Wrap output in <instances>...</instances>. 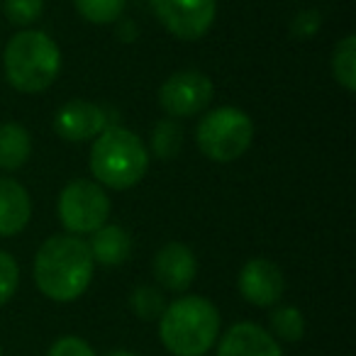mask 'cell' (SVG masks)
Wrapping results in <instances>:
<instances>
[{"label": "cell", "mask_w": 356, "mask_h": 356, "mask_svg": "<svg viewBox=\"0 0 356 356\" xmlns=\"http://www.w3.org/2000/svg\"><path fill=\"white\" fill-rule=\"evenodd\" d=\"M95 261L88 242L76 234H54L35 257V283L49 300L74 302L88 291Z\"/></svg>", "instance_id": "6da1fadb"}, {"label": "cell", "mask_w": 356, "mask_h": 356, "mask_svg": "<svg viewBox=\"0 0 356 356\" xmlns=\"http://www.w3.org/2000/svg\"><path fill=\"white\" fill-rule=\"evenodd\" d=\"M220 337V312L208 298L184 296L159 317V339L173 356H203Z\"/></svg>", "instance_id": "7a4b0ae2"}, {"label": "cell", "mask_w": 356, "mask_h": 356, "mask_svg": "<svg viewBox=\"0 0 356 356\" xmlns=\"http://www.w3.org/2000/svg\"><path fill=\"white\" fill-rule=\"evenodd\" d=\"M6 79L20 93H42L61 71V49L47 32L22 30L10 37L3 51Z\"/></svg>", "instance_id": "3957f363"}, {"label": "cell", "mask_w": 356, "mask_h": 356, "mask_svg": "<svg viewBox=\"0 0 356 356\" xmlns=\"http://www.w3.org/2000/svg\"><path fill=\"white\" fill-rule=\"evenodd\" d=\"M149 168L144 142L127 127H105L90 147V171L95 184L113 191L137 186Z\"/></svg>", "instance_id": "277c9868"}, {"label": "cell", "mask_w": 356, "mask_h": 356, "mask_svg": "<svg viewBox=\"0 0 356 356\" xmlns=\"http://www.w3.org/2000/svg\"><path fill=\"white\" fill-rule=\"evenodd\" d=\"M254 122L244 110L225 105L210 110L195 129L198 149L215 163H232L252 147Z\"/></svg>", "instance_id": "5b68a950"}, {"label": "cell", "mask_w": 356, "mask_h": 356, "mask_svg": "<svg viewBox=\"0 0 356 356\" xmlns=\"http://www.w3.org/2000/svg\"><path fill=\"white\" fill-rule=\"evenodd\" d=\"M59 222L69 234H93L98 227H103L110 218V198L105 188L95 181H71L59 193L56 203Z\"/></svg>", "instance_id": "8992f818"}, {"label": "cell", "mask_w": 356, "mask_h": 356, "mask_svg": "<svg viewBox=\"0 0 356 356\" xmlns=\"http://www.w3.org/2000/svg\"><path fill=\"white\" fill-rule=\"evenodd\" d=\"M215 86L203 71H176L159 88V105L168 118H193L210 105Z\"/></svg>", "instance_id": "52a82bcc"}, {"label": "cell", "mask_w": 356, "mask_h": 356, "mask_svg": "<svg viewBox=\"0 0 356 356\" xmlns=\"http://www.w3.org/2000/svg\"><path fill=\"white\" fill-rule=\"evenodd\" d=\"M154 15L173 37L195 42L210 32L218 15V0H149Z\"/></svg>", "instance_id": "ba28073f"}, {"label": "cell", "mask_w": 356, "mask_h": 356, "mask_svg": "<svg viewBox=\"0 0 356 356\" xmlns=\"http://www.w3.org/2000/svg\"><path fill=\"white\" fill-rule=\"evenodd\" d=\"M237 286L247 302L257 307H271L283 298L286 281H283V271L276 264L264 257H257L242 266Z\"/></svg>", "instance_id": "9c48e42d"}, {"label": "cell", "mask_w": 356, "mask_h": 356, "mask_svg": "<svg viewBox=\"0 0 356 356\" xmlns=\"http://www.w3.org/2000/svg\"><path fill=\"white\" fill-rule=\"evenodd\" d=\"M108 127V113L90 100L74 98L54 115V129L66 142H88Z\"/></svg>", "instance_id": "30bf717a"}, {"label": "cell", "mask_w": 356, "mask_h": 356, "mask_svg": "<svg viewBox=\"0 0 356 356\" xmlns=\"http://www.w3.org/2000/svg\"><path fill=\"white\" fill-rule=\"evenodd\" d=\"M198 273V259L193 249L181 242H168L154 257V278L161 283L166 291L184 293L191 288Z\"/></svg>", "instance_id": "8fae6325"}, {"label": "cell", "mask_w": 356, "mask_h": 356, "mask_svg": "<svg viewBox=\"0 0 356 356\" xmlns=\"http://www.w3.org/2000/svg\"><path fill=\"white\" fill-rule=\"evenodd\" d=\"M218 356H283L278 339L254 322H239L222 334Z\"/></svg>", "instance_id": "7c38bea8"}, {"label": "cell", "mask_w": 356, "mask_h": 356, "mask_svg": "<svg viewBox=\"0 0 356 356\" xmlns=\"http://www.w3.org/2000/svg\"><path fill=\"white\" fill-rule=\"evenodd\" d=\"M32 218L30 193L15 178H0V237H15Z\"/></svg>", "instance_id": "4fadbf2b"}, {"label": "cell", "mask_w": 356, "mask_h": 356, "mask_svg": "<svg viewBox=\"0 0 356 356\" xmlns=\"http://www.w3.org/2000/svg\"><path fill=\"white\" fill-rule=\"evenodd\" d=\"M88 249L93 254L95 264H103V266H120L129 259L132 254V239H129L127 229L118 227V225H108L98 227L90 234Z\"/></svg>", "instance_id": "5bb4252c"}, {"label": "cell", "mask_w": 356, "mask_h": 356, "mask_svg": "<svg viewBox=\"0 0 356 356\" xmlns=\"http://www.w3.org/2000/svg\"><path fill=\"white\" fill-rule=\"evenodd\" d=\"M32 154V137L22 124L3 122L0 124V168L17 171L27 163Z\"/></svg>", "instance_id": "9a60e30c"}, {"label": "cell", "mask_w": 356, "mask_h": 356, "mask_svg": "<svg viewBox=\"0 0 356 356\" xmlns=\"http://www.w3.org/2000/svg\"><path fill=\"white\" fill-rule=\"evenodd\" d=\"M332 76L344 90H356V37L346 35L332 51Z\"/></svg>", "instance_id": "2e32d148"}, {"label": "cell", "mask_w": 356, "mask_h": 356, "mask_svg": "<svg viewBox=\"0 0 356 356\" xmlns=\"http://www.w3.org/2000/svg\"><path fill=\"white\" fill-rule=\"evenodd\" d=\"M184 149V129L176 122V118L159 120L152 129V152L161 161H171Z\"/></svg>", "instance_id": "e0dca14e"}, {"label": "cell", "mask_w": 356, "mask_h": 356, "mask_svg": "<svg viewBox=\"0 0 356 356\" xmlns=\"http://www.w3.org/2000/svg\"><path fill=\"white\" fill-rule=\"evenodd\" d=\"M268 325H271V334L283 341H300L305 334V317L293 305L276 307L268 315Z\"/></svg>", "instance_id": "ac0fdd59"}, {"label": "cell", "mask_w": 356, "mask_h": 356, "mask_svg": "<svg viewBox=\"0 0 356 356\" xmlns=\"http://www.w3.org/2000/svg\"><path fill=\"white\" fill-rule=\"evenodd\" d=\"M127 0H74L76 10L90 25H113L120 20Z\"/></svg>", "instance_id": "d6986e66"}, {"label": "cell", "mask_w": 356, "mask_h": 356, "mask_svg": "<svg viewBox=\"0 0 356 356\" xmlns=\"http://www.w3.org/2000/svg\"><path fill=\"white\" fill-rule=\"evenodd\" d=\"M129 305L132 312L144 322L159 320L166 310V300H163V293L154 286H137L129 296Z\"/></svg>", "instance_id": "ffe728a7"}, {"label": "cell", "mask_w": 356, "mask_h": 356, "mask_svg": "<svg viewBox=\"0 0 356 356\" xmlns=\"http://www.w3.org/2000/svg\"><path fill=\"white\" fill-rule=\"evenodd\" d=\"M42 10H44V0H3V13L15 27H27L32 22L40 20Z\"/></svg>", "instance_id": "44dd1931"}, {"label": "cell", "mask_w": 356, "mask_h": 356, "mask_svg": "<svg viewBox=\"0 0 356 356\" xmlns=\"http://www.w3.org/2000/svg\"><path fill=\"white\" fill-rule=\"evenodd\" d=\"M17 286H20V266L13 254L0 249V307L10 302V298L17 293Z\"/></svg>", "instance_id": "7402d4cb"}, {"label": "cell", "mask_w": 356, "mask_h": 356, "mask_svg": "<svg viewBox=\"0 0 356 356\" xmlns=\"http://www.w3.org/2000/svg\"><path fill=\"white\" fill-rule=\"evenodd\" d=\"M322 27V15L317 10H302L293 17L291 22V35L296 40H310L312 35H317Z\"/></svg>", "instance_id": "603a6c76"}, {"label": "cell", "mask_w": 356, "mask_h": 356, "mask_svg": "<svg viewBox=\"0 0 356 356\" xmlns=\"http://www.w3.org/2000/svg\"><path fill=\"white\" fill-rule=\"evenodd\" d=\"M47 356H95V351L81 337H61V339H56L51 344Z\"/></svg>", "instance_id": "cb8c5ba5"}, {"label": "cell", "mask_w": 356, "mask_h": 356, "mask_svg": "<svg viewBox=\"0 0 356 356\" xmlns=\"http://www.w3.org/2000/svg\"><path fill=\"white\" fill-rule=\"evenodd\" d=\"M108 356H137V354H132V351H113V354H108Z\"/></svg>", "instance_id": "d4e9b609"}, {"label": "cell", "mask_w": 356, "mask_h": 356, "mask_svg": "<svg viewBox=\"0 0 356 356\" xmlns=\"http://www.w3.org/2000/svg\"><path fill=\"white\" fill-rule=\"evenodd\" d=\"M0 356H3V344H0Z\"/></svg>", "instance_id": "484cf974"}]
</instances>
